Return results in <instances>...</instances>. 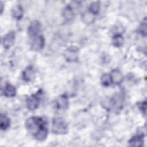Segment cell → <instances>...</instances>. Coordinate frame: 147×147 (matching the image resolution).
<instances>
[{
	"label": "cell",
	"mask_w": 147,
	"mask_h": 147,
	"mask_svg": "<svg viewBox=\"0 0 147 147\" xmlns=\"http://www.w3.org/2000/svg\"><path fill=\"white\" fill-rule=\"evenodd\" d=\"M55 108L59 111H64L69 106L68 98L66 95H61L57 97L54 102Z\"/></svg>",
	"instance_id": "obj_5"
},
{
	"label": "cell",
	"mask_w": 147,
	"mask_h": 147,
	"mask_svg": "<svg viewBox=\"0 0 147 147\" xmlns=\"http://www.w3.org/2000/svg\"><path fill=\"white\" fill-rule=\"evenodd\" d=\"M41 30V24L38 20L33 21L28 28V33L29 37L33 38L40 35Z\"/></svg>",
	"instance_id": "obj_6"
},
{
	"label": "cell",
	"mask_w": 147,
	"mask_h": 147,
	"mask_svg": "<svg viewBox=\"0 0 147 147\" xmlns=\"http://www.w3.org/2000/svg\"><path fill=\"white\" fill-rule=\"evenodd\" d=\"M3 3L2 2H1V13L2 14V12H3Z\"/></svg>",
	"instance_id": "obj_22"
},
{
	"label": "cell",
	"mask_w": 147,
	"mask_h": 147,
	"mask_svg": "<svg viewBox=\"0 0 147 147\" xmlns=\"http://www.w3.org/2000/svg\"><path fill=\"white\" fill-rule=\"evenodd\" d=\"M144 142V136L143 134H137L132 137L129 141L128 144L130 146H142Z\"/></svg>",
	"instance_id": "obj_12"
},
{
	"label": "cell",
	"mask_w": 147,
	"mask_h": 147,
	"mask_svg": "<svg viewBox=\"0 0 147 147\" xmlns=\"http://www.w3.org/2000/svg\"><path fill=\"white\" fill-rule=\"evenodd\" d=\"M52 131L56 134H64L68 131V126L65 120L61 117L54 118L52 120Z\"/></svg>",
	"instance_id": "obj_2"
},
{
	"label": "cell",
	"mask_w": 147,
	"mask_h": 147,
	"mask_svg": "<svg viewBox=\"0 0 147 147\" xmlns=\"http://www.w3.org/2000/svg\"><path fill=\"white\" fill-rule=\"evenodd\" d=\"M124 98L122 94H117L114 95V96L111 98L110 100V107L115 111L119 110L121 109L123 103Z\"/></svg>",
	"instance_id": "obj_7"
},
{
	"label": "cell",
	"mask_w": 147,
	"mask_h": 147,
	"mask_svg": "<svg viewBox=\"0 0 147 147\" xmlns=\"http://www.w3.org/2000/svg\"><path fill=\"white\" fill-rule=\"evenodd\" d=\"M3 94L6 98H13L16 95L17 91L14 86L10 83H6L3 89Z\"/></svg>",
	"instance_id": "obj_13"
},
{
	"label": "cell",
	"mask_w": 147,
	"mask_h": 147,
	"mask_svg": "<svg viewBox=\"0 0 147 147\" xmlns=\"http://www.w3.org/2000/svg\"><path fill=\"white\" fill-rule=\"evenodd\" d=\"M64 57L68 62H76L79 59V49L72 46L68 48L64 52Z\"/></svg>",
	"instance_id": "obj_4"
},
{
	"label": "cell",
	"mask_w": 147,
	"mask_h": 147,
	"mask_svg": "<svg viewBox=\"0 0 147 147\" xmlns=\"http://www.w3.org/2000/svg\"><path fill=\"white\" fill-rule=\"evenodd\" d=\"M10 125V118L5 114H1L0 116V128L2 130H6Z\"/></svg>",
	"instance_id": "obj_15"
},
{
	"label": "cell",
	"mask_w": 147,
	"mask_h": 147,
	"mask_svg": "<svg viewBox=\"0 0 147 147\" xmlns=\"http://www.w3.org/2000/svg\"><path fill=\"white\" fill-rule=\"evenodd\" d=\"M100 82L102 85L104 87L110 86L111 84H113L110 75L109 74H103L100 78Z\"/></svg>",
	"instance_id": "obj_20"
},
{
	"label": "cell",
	"mask_w": 147,
	"mask_h": 147,
	"mask_svg": "<svg viewBox=\"0 0 147 147\" xmlns=\"http://www.w3.org/2000/svg\"><path fill=\"white\" fill-rule=\"evenodd\" d=\"M138 32L142 36L146 37L147 33V21L145 17L138 28Z\"/></svg>",
	"instance_id": "obj_19"
},
{
	"label": "cell",
	"mask_w": 147,
	"mask_h": 147,
	"mask_svg": "<svg viewBox=\"0 0 147 147\" xmlns=\"http://www.w3.org/2000/svg\"><path fill=\"white\" fill-rule=\"evenodd\" d=\"M25 127L36 140L43 141L46 140L48 131L46 122L42 117L33 116L28 118L25 122Z\"/></svg>",
	"instance_id": "obj_1"
},
{
	"label": "cell",
	"mask_w": 147,
	"mask_h": 147,
	"mask_svg": "<svg viewBox=\"0 0 147 147\" xmlns=\"http://www.w3.org/2000/svg\"><path fill=\"white\" fill-rule=\"evenodd\" d=\"M100 10V3L99 1H95L90 3L88 7V11L90 14L97 15Z\"/></svg>",
	"instance_id": "obj_17"
},
{
	"label": "cell",
	"mask_w": 147,
	"mask_h": 147,
	"mask_svg": "<svg viewBox=\"0 0 147 147\" xmlns=\"http://www.w3.org/2000/svg\"><path fill=\"white\" fill-rule=\"evenodd\" d=\"M35 78V71L31 65L28 66L22 73V78L26 82H32Z\"/></svg>",
	"instance_id": "obj_10"
},
{
	"label": "cell",
	"mask_w": 147,
	"mask_h": 147,
	"mask_svg": "<svg viewBox=\"0 0 147 147\" xmlns=\"http://www.w3.org/2000/svg\"><path fill=\"white\" fill-rule=\"evenodd\" d=\"M63 16L67 20H70L74 17V10L70 5L67 6L63 10Z\"/></svg>",
	"instance_id": "obj_18"
},
{
	"label": "cell",
	"mask_w": 147,
	"mask_h": 147,
	"mask_svg": "<svg viewBox=\"0 0 147 147\" xmlns=\"http://www.w3.org/2000/svg\"><path fill=\"white\" fill-rule=\"evenodd\" d=\"M15 36L14 31L9 32L3 36L2 40V44L4 48L8 49L13 45L15 41Z\"/></svg>",
	"instance_id": "obj_9"
},
{
	"label": "cell",
	"mask_w": 147,
	"mask_h": 147,
	"mask_svg": "<svg viewBox=\"0 0 147 147\" xmlns=\"http://www.w3.org/2000/svg\"><path fill=\"white\" fill-rule=\"evenodd\" d=\"M45 45V38L44 36L40 34L33 38L30 48L33 51H39L41 50Z\"/></svg>",
	"instance_id": "obj_8"
},
{
	"label": "cell",
	"mask_w": 147,
	"mask_h": 147,
	"mask_svg": "<svg viewBox=\"0 0 147 147\" xmlns=\"http://www.w3.org/2000/svg\"><path fill=\"white\" fill-rule=\"evenodd\" d=\"M138 107L140 110L142 111V113L144 115L146 114V101L142 102L140 103L138 105Z\"/></svg>",
	"instance_id": "obj_21"
},
{
	"label": "cell",
	"mask_w": 147,
	"mask_h": 147,
	"mask_svg": "<svg viewBox=\"0 0 147 147\" xmlns=\"http://www.w3.org/2000/svg\"><path fill=\"white\" fill-rule=\"evenodd\" d=\"M42 95L43 92L42 90H39L35 94L28 97L26 100V105L28 109L30 111L37 109L40 103Z\"/></svg>",
	"instance_id": "obj_3"
},
{
	"label": "cell",
	"mask_w": 147,
	"mask_h": 147,
	"mask_svg": "<svg viewBox=\"0 0 147 147\" xmlns=\"http://www.w3.org/2000/svg\"><path fill=\"white\" fill-rule=\"evenodd\" d=\"M124 43V38L121 34L117 33L114 35L112 38V44L115 47L119 48L123 45Z\"/></svg>",
	"instance_id": "obj_16"
},
{
	"label": "cell",
	"mask_w": 147,
	"mask_h": 147,
	"mask_svg": "<svg viewBox=\"0 0 147 147\" xmlns=\"http://www.w3.org/2000/svg\"><path fill=\"white\" fill-rule=\"evenodd\" d=\"M11 14L13 18L19 20L22 18L24 14V10L20 5L14 6L11 10Z\"/></svg>",
	"instance_id": "obj_14"
},
{
	"label": "cell",
	"mask_w": 147,
	"mask_h": 147,
	"mask_svg": "<svg viewBox=\"0 0 147 147\" xmlns=\"http://www.w3.org/2000/svg\"><path fill=\"white\" fill-rule=\"evenodd\" d=\"M112 83L116 85L120 84L123 80V76L122 72L118 69H114L110 74Z\"/></svg>",
	"instance_id": "obj_11"
}]
</instances>
